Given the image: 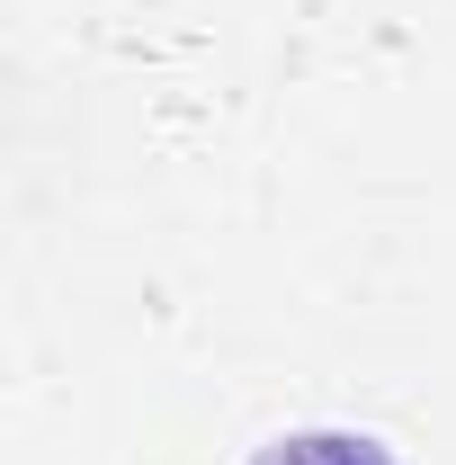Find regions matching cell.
I'll list each match as a JSON object with an SVG mask.
<instances>
[{
  "mask_svg": "<svg viewBox=\"0 0 456 465\" xmlns=\"http://www.w3.org/2000/svg\"><path fill=\"white\" fill-rule=\"evenodd\" d=\"M260 465H394V457L358 430H304V439H278Z\"/></svg>",
  "mask_w": 456,
  "mask_h": 465,
  "instance_id": "cell-1",
  "label": "cell"
}]
</instances>
